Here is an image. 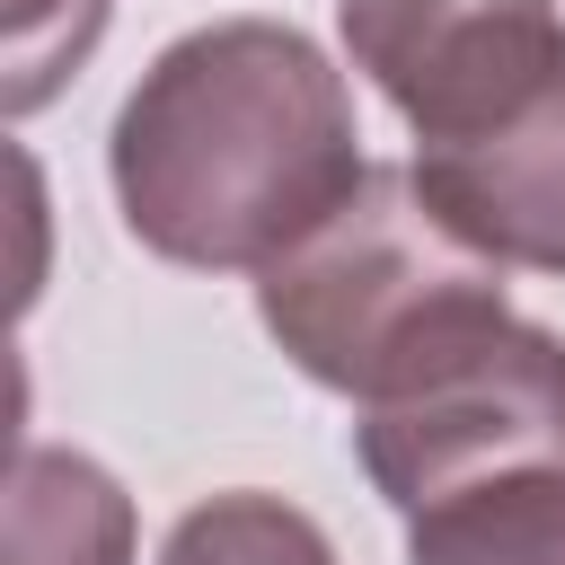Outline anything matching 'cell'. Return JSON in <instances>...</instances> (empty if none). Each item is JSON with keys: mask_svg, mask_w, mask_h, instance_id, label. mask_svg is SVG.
<instances>
[{"mask_svg": "<svg viewBox=\"0 0 565 565\" xmlns=\"http://www.w3.org/2000/svg\"><path fill=\"white\" fill-rule=\"evenodd\" d=\"M106 35V0H9V115H35Z\"/></svg>", "mask_w": 565, "mask_h": 565, "instance_id": "obj_9", "label": "cell"}, {"mask_svg": "<svg viewBox=\"0 0 565 565\" xmlns=\"http://www.w3.org/2000/svg\"><path fill=\"white\" fill-rule=\"evenodd\" d=\"M353 459L406 521L503 468H565V335L486 309L353 406Z\"/></svg>", "mask_w": 565, "mask_h": 565, "instance_id": "obj_3", "label": "cell"}, {"mask_svg": "<svg viewBox=\"0 0 565 565\" xmlns=\"http://www.w3.org/2000/svg\"><path fill=\"white\" fill-rule=\"evenodd\" d=\"M159 565H344V556L300 503H282L265 486H230V494H203L168 530Z\"/></svg>", "mask_w": 565, "mask_h": 565, "instance_id": "obj_8", "label": "cell"}, {"mask_svg": "<svg viewBox=\"0 0 565 565\" xmlns=\"http://www.w3.org/2000/svg\"><path fill=\"white\" fill-rule=\"evenodd\" d=\"M415 185L494 265L565 274V62L415 141Z\"/></svg>", "mask_w": 565, "mask_h": 565, "instance_id": "obj_5", "label": "cell"}, {"mask_svg": "<svg viewBox=\"0 0 565 565\" xmlns=\"http://www.w3.org/2000/svg\"><path fill=\"white\" fill-rule=\"evenodd\" d=\"M486 309H503V265L433 212L415 168H362V185L256 274L265 335L353 406Z\"/></svg>", "mask_w": 565, "mask_h": 565, "instance_id": "obj_2", "label": "cell"}, {"mask_svg": "<svg viewBox=\"0 0 565 565\" xmlns=\"http://www.w3.org/2000/svg\"><path fill=\"white\" fill-rule=\"evenodd\" d=\"M335 26L353 71L406 115L415 141L565 62L556 0H335Z\"/></svg>", "mask_w": 565, "mask_h": 565, "instance_id": "obj_4", "label": "cell"}, {"mask_svg": "<svg viewBox=\"0 0 565 565\" xmlns=\"http://www.w3.org/2000/svg\"><path fill=\"white\" fill-rule=\"evenodd\" d=\"M362 168L344 71L282 18L177 35L106 132L124 230L194 274H265L362 185Z\"/></svg>", "mask_w": 565, "mask_h": 565, "instance_id": "obj_1", "label": "cell"}, {"mask_svg": "<svg viewBox=\"0 0 565 565\" xmlns=\"http://www.w3.org/2000/svg\"><path fill=\"white\" fill-rule=\"evenodd\" d=\"M9 565H132V494L115 468L26 441L9 468Z\"/></svg>", "mask_w": 565, "mask_h": 565, "instance_id": "obj_6", "label": "cell"}, {"mask_svg": "<svg viewBox=\"0 0 565 565\" xmlns=\"http://www.w3.org/2000/svg\"><path fill=\"white\" fill-rule=\"evenodd\" d=\"M406 565H565V468H503L424 503Z\"/></svg>", "mask_w": 565, "mask_h": 565, "instance_id": "obj_7", "label": "cell"}]
</instances>
